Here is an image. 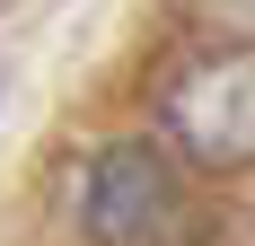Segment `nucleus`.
<instances>
[{
  "mask_svg": "<svg viewBox=\"0 0 255 246\" xmlns=\"http://www.w3.org/2000/svg\"><path fill=\"white\" fill-rule=\"evenodd\" d=\"M229 9H247V18H255V0H229Z\"/></svg>",
  "mask_w": 255,
  "mask_h": 246,
  "instance_id": "nucleus-3",
  "label": "nucleus"
},
{
  "mask_svg": "<svg viewBox=\"0 0 255 246\" xmlns=\"http://www.w3.org/2000/svg\"><path fill=\"white\" fill-rule=\"evenodd\" d=\"M158 132L185 167L238 176L255 167V44H203L185 53L158 88Z\"/></svg>",
  "mask_w": 255,
  "mask_h": 246,
  "instance_id": "nucleus-1",
  "label": "nucleus"
},
{
  "mask_svg": "<svg viewBox=\"0 0 255 246\" xmlns=\"http://www.w3.org/2000/svg\"><path fill=\"white\" fill-rule=\"evenodd\" d=\"M79 238L88 246H185L194 194L158 141H106L79 167Z\"/></svg>",
  "mask_w": 255,
  "mask_h": 246,
  "instance_id": "nucleus-2",
  "label": "nucleus"
}]
</instances>
